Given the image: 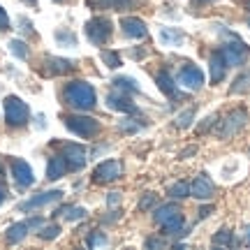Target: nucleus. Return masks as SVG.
<instances>
[{
	"label": "nucleus",
	"mask_w": 250,
	"mask_h": 250,
	"mask_svg": "<svg viewBox=\"0 0 250 250\" xmlns=\"http://www.w3.org/2000/svg\"><path fill=\"white\" fill-rule=\"evenodd\" d=\"M65 102L72 109L79 111H88L95 107V88L86 83V81H72L70 86L65 88Z\"/></svg>",
	"instance_id": "nucleus-1"
},
{
	"label": "nucleus",
	"mask_w": 250,
	"mask_h": 250,
	"mask_svg": "<svg viewBox=\"0 0 250 250\" xmlns=\"http://www.w3.org/2000/svg\"><path fill=\"white\" fill-rule=\"evenodd\" d=\"M153 220L158 225L165 227V234H169V236H179V234H186L183 229V215H181V208L176 204H165L160 206L155 215H153Z\"/></svg>",
	"instance_id": "nucleus-2"
},
{
	"label": "nucleus",
	"mask_w": 250,
	"mask_h": 250,
	"mask_svg": "<svg viewBox=\"0 0 250 250\" xmlns=\"http://www.w3.org/2000/svg\"><path fill=\"white\" fill-rule=\"evenodd\" d=\"M248 123V111L246 109H234L229 111L223 121H218L213 127V134L218 139H232L234 134H239Z\"/></svg>",
	"instance_id": "nucleus-3"
},
{
	"label": "nucleus",
	"mask_w": 250,
	"mask_h": 250,
	"mask_svg": "<svg viewBox=\"0 0 250 250\" xmlns=\"http://www.w3.org/2000/svg\"><path fill=\"white\" fill-rule=\"evenodd\" d=\"M248 54H250L248 44L241 42L236 35H232V42L223 44V49H220V56L225 58L227 67H241L243 62H246V58H248Z\"/></svg>",
	"instance_id": "nucleus-4"
},
{
	"label": "nucleus",
	"mask_w": 250,
	"mask_h": 250,
	"mask_svg": "<svg viewBox=\"0 0 250 250\" xmlns=\"http://www.w3.org/2000/svg\"><path fill=\"white\" fill-rule=\"evenodd\" d=\"M28 116H30V111H28V104L23 100H19L17 95H9V98L5 100V118H7V123L12 125V127L26 125Z\"/></svg>",
	"instance_id": "nucleus-5"
},
{
	"label": "nucleus",
	"mask_w": 250,
	"mask_h": 250,
	"mask_svg": "<svg viewBox=\"0 0 250 250\" xmlns=\"http://www.w3.org/2000/svg\"><path fill=\"white\" fill-rule=\"evenodd\" d=\"M65 127L77 137H83V139H90V137H95L100 132V123L90 116H67L65 118Z\"/></svg>",
	"instance_id": "nucleus-6"
},
{
	"label": "nucleus",
	"mask_w": 250,
	"mask_h": 250,
	"mask_svg": "<svg viewBox=\"0 0 250 250\" xmlns=\"http://www.w3.org/2000/svg\"><path fill=\"white\" fill-rule=\"evenodd\" d=\"M86 37L98 46L104 44L109 37H111V23H109V19H104V17L90 19L88 23H86Z\"/></svg>",
	"instance_id": "nucleus-7"
},
{
	"label": "nucleus",
	"mask_w": 250,
	"mask_h": 250,
	"mask_svg": "<svg viewBox=\"0 0 250 250\" xmlns=\"http://www.w3.org/2000/svg\"><path fill=\"white\" fill-rule=\"evenodd\" d=\"M121 176H123V165L118 160H104L93 171V181L95 183H111V181H118Z\"/></svg>",
	"instance_id": "nucleus-8"
},
{
	"label": "nucleus",
	"mask_w": 250,
	"mask_h": 250,
	"mask_svg": "<svg viewBox=\"0 0 250 250\" xmlns=\"http://www.w3.org/2000/svg\"><path fill=\"white\" fill-rule=\"evenodd\" d=\"M176 81H179L181 86H186L188 90H199L204 86V72L199 70L197 65H183Z\"/></svg>",
	"instance_id": "nucleus-9"
},
{
	"label": "nucleus",
	"mask_w": 250,
	"mask_h": 250,
	"mask_svg": "<svg viewBox=\"0 0 250 250\" xmlns=\"http://www.w3.org/2000/svg\"><path fill=\"white\" fill-rule=\"evenodd\" d=\"M62 158L67 162V169H81L88 162V153L79 144H65L62 146Z\"/></svg>",
	"instance_id": "nucleus-10"
},
{
	"label": "nucleus",
	"mask_w": 250,
	"mask_h": 250,
	"mask_svg": "<svg viewBox=\"0 0 250 250\" xmlns=\"http://www.w3.org/2000/svg\"><path fill=\"white\" fill-rule=\"evenodd\" d=\"M190 195L197 197V199H211V197L215 195V186H213V181H211V176L208 174H199L195 181H192V186H190Z\"/></svg>",
	"instance_id": "nucleus-11"
},
{
	"label": "nucleus",
	"mask_w": 250,
	"mask_h": 250,
	"mask_svg": "<svg viewBox=\"0 0 250 250\" xmlns=\"http://www.w3.org/2000/svg\"><path fill=\"white\" fill-rule=\"evenodd\" d=\"M12 176L19 188H30L35 183V174L30 169V165L23 160H12Z\"/></svg>",
	"instance_id": "nucleus-12"
},
{
	"label": "nucleus",
	"mask_w": 250,
	"mask_h": 250,
	"mask_svg": "<svg viewBox=\"0 0 250 250\" xmlns=\"http://www.w3.org/2000/svg\"><path fill=\"white\" fill-rule=\"evenodd\" d=\"M121 28H123L125 35L132 37V40H146V37H148V28H146V23L137 17L121 19Z\"/></svg>",
	"instance_id": "nucleus-13"
},
{
	"label": "nucleus",
	"mask_w": 250,
	"mask_h": 250,
	"mask_svg": "<svg viewBox=\"0 0 250 250\" xmlns=\"http://www.w3.org/2000/svg\"><path fill=\"white\" fill-rule=\"evenodd\" d=\"M107 104L111 109H116V111H123V114H137V104L127 98V93H123V90H118V88L114 93H109Z\"/></svg>",
	"instance_id": "nucleus-14"
},
{
	"label": "nucleus",
	"mask_w": 250,
	"mask_h": 250,
	"mask_svg": "<svg viewBox=\"0 0 250 250\" xmlns=\"http://www.w3.org/2000/svg\"><path fill=\"white\" fill-rule=\"evenodd\" d=\"M62 197L61 190H51V192H42V195L33 197V199H28V202H23V204L19 206L21 211H30V208H37V206H46L51 204V202H58Z\"/></svg>",
	"instance_id": "nucleus-15"
},
{
	"label": "nucleus",
	"mask_w": 250,
	"mask_h": 250,
	"mask_svg": "<svg viewBox=\"0 0 250 250\" xmlns=\"http://www.w3.org/2000/svg\"><path fill=\"white\" fill-rule=\"evenodd\" d=\"M158 88L165 93V95H169V98H174L176 93H179V83H176V79L171 77L167 70H162L160 74H158Z\"/></svg>",
	"instance_id": "nucleus-16"
},
{
	"label": "nucleus",
	"mask_w": 250,
	"mask_h": 250,
	"mask_svg": "<svg viewBox=\"0 0 250 250\" xmlns=\"http://www.w3.org/2000/svg\"><path fill=\"white\" fill-rule=\"evenodd\" d=\"M225 74H227V62H225V58L218 51V54L211 56V81L220 83L225 79Z\"/></svg>",
	"instance_id": "nucleus-17"
},
{
	"label": "nucleus",
	"mask_w": 250,
	"mask_h": 250,
	"mask_svg": "<svg viewBox=\"0 0 250 250\" xmlns=\"http://www.w3.org/2000/svg\"><path fill=\"white\" fill-rule=\"evenodd\" d=\"M67 171V162H65V158L62 155H54L51 160H49V165H46V179H61L62 174Z\"/></svg>",
	"instance_id": "nucleus-18"
},
{
	"label": "nucleus",
	"mask_w": 250,
	"mask_h": 250,
	"mask_svg": "<svg viewBox=\"0 0 250 250\" xmlns=\"http://www.w3.org/2000/svg\"><path fill=\"white\" fill-rule=\"evenodd\" d=\"M183 40H186V35L179 28H160V42L165 46H179L183 44Z\"/></svg>",
	"instance_id": "nucleus-19"
},
{
	"label": "nucleus",
	"mask_w": 250,
	"mask_h": 250,
	"mask_svg": "<svg viewBox=\"0 0 250 250\" xmlns=\"http://www.w3.org/2000/svg\"><path fill=\"white\" fill-rule=\"evenodd\" d=\"M56 215H62L65 220L74 223V220L86 218V208H81V206H62V208H58V211H56Z\"/></svg>",
	"instance_id": "nucleus-20"
},
{
	"label": "nucleus",
	"mask_w": 250,
	"mask_h": 250,
	"mask_svg": "<svg viewBox=\"0 0 250 250\" xmlns=\"http://www.w3.org/2000/svg\"><path fill=\"white\" fill-rule=\"evenodd\" d=\"M98 9H127L134 5V0H90Z\"/></svg>",
	"instance_id": "nucleus-21"
},
{
	"label": "nucleus",
	"mask_w": 250,
	"mask_h": 250,
	"mask_svg": "<svg viewBox=\"0 0 250 250\" xmlns=\"http://www.w3.org/2000/svg\"><path fill=\"white\" fill-rule=\"evenodd\" d=\"M229 93H232V95H239V93H250V70H246L243 74H239V77L234 79Z\"/></svg>",
	"instance_id": "nucleus-22"
},
{
	"label": "nucleus",
	"mask_w": 250,
	"mask_h": 250,
	"mask_svg": "<svg viewBox=\"0 0 250 250\" xmlns=\"http://www.w3.org/2000/svg\"><path fill=\"white\" fill-rule=\"evenodd\" d=\"M28 229H30V225H28V220L26 223H17V225H12L7 229V241L9 243H19L23 236L28 234Z\"/></svg>",
	"instance_id": "nucleus-23"
},
{
	"label": "nucleus",
	"mask_w": 250,
	"mask_h": 250,
	"mask_svg": "<svg viewBox=\"0 0 250 250\" xmlns=\"http://www.w3.org/2000/svg\"><path fill=\"white\" fill-rule=\"evenodd\" d=\"M46 62L51 65V67H49V74H65V72H70L72 67H74L72 61H62V58H46Z\"/></svg>",
	"instance_id": "nucleus-24"
},
{
	"label": "nucleus",
	"mask_w": 250,
	"mask_h": 250,
	"mask_svg": "<svg viewBox=\"0 0 250 250\" xmlns=\"http://www.w3.org/2000/svg\"><path fill=\"white\" fill-rule=\"evenodd\" d=\"M114 86H116L118 90H123V93H139V90H142L132 77H118V79H114Z\"/></svg>",
	"instance_id": "nucleus-25"
},
{
	"label": "nucleus",
	"mask_w": 250,
	"mask_h": 250,
	"mask_svg": "<svg viewBox=\"0 0 250 250\" xmlns=\"http://www.w3.org/2000/svg\"><path fill=\"white\" fill-rule=\"evenodd\" d=\"M167 195L171 197V199H183V197H188L190 195V186L188 183H174V186H169L167 188Z\"/></svg>",
	"instance_id": "nucleus-26"
},
{
	"label": "nucleus",
	"mask_w": 250,
	"mask_h": 250,
	"mask_svg": "<svg viewBox=\"0 0 250 250\" xmlns=\"http://www.w3.org/2000/svg\"><path fill=\"white\" fill-rule=\"evenodd\" d=\"M213 246H225V248H229L234 246V236L229 229H220V232L213 236Z\"/></svg>",
	"instance_id": "nucleus-27"
},
{
	"label": "nucleus",
	"mask_w": 250,
	"mask_h": 250,
	"mask_svg": "<svg viewBox=\"0 0 250 250\" xmlns=\"http://www.w3.org/2000/svg\"><path fill=\"white\" fill-rule=\"evenodd\" d=\"M9 51L17 56V58H21V61L28 58V46H26V42H21V40H12V42H9Z\"/></svg>",
	"instance_id": "nucleus-28"
},
{
	"label": "nucleus",
	"mask_w": 250,
	"mask_h": 250,
	"mask_svg": "<svg viewBox=\"0 0 250 250\" xmlns=\"http://www.w3.org/2000/svg\"><path fill=\"white\" fill-rule=\"evenodd\" d=\"M100 56H102V61H104V65H107V67H111V70L121 67V56H118L116 51H109V49H104Z\"/></svg>",
	"instance_id": "nucleus-29"
},
{
	"label": "nucleus",
	"mask_w": 250,
	"mask_h": 250,
	"mask_svg": "<svg viewBox=\"0 0 250 250\" xmlns=\"http://www.w3.org/2000/svg\"><path fill=\"white\" fill-rule=\"evenodd\" d=\"M139 127H142V123H139V121L134 123L132 118H125V121H121V123H118V130H121V132H125V134H132V132H137Z\"/></svg>",
	"instance_id": "nucleus-30"
},
{
	"label": "nucleus",
	"mask_w": 250,
	"mask_h": 250,
	"mask_svg": "<svg viewBox=\"0 0 250 250\" xmlns=\"http://www.w3.org/2000/svg\"><path fill=\"white\" fill-rule=\"evenodd\" d=\"M192 118H195V109H186L183 114L176 116V125H179V127H190Z\"/></svg>",
	"instance_id": "nucleus-31"
},
{
	"label": "nucleus",
	"mask_w": 250,
	"mask_h": 250,
	"mask_svg": "<svg viewBox=\"0 0 250 250\" xmlns=\"http://www.w3.org/2000/svg\"><path fill=\"white\" fill-rule=\"evenodd\" d=\"M56 40H58L61 44H65V46H74V44H77V37H74V33H65V30H58V33H56Z\"/></svg>",
	"instance_id": "nucleus-32"
},
{
	"label": "nucleus",
	"mask_w": 250,
	"mask_h": 250,
	"mask_svg": "<svg viewBox=\"0 0 250 250\" xmlns=\"http://www.w3.org/2000/svg\"><path fill=\"white\" fill-rule=\"evenodd\" d=\"M58 232H61V227H58V225H49V227H44V229L40 232V239H56Z\"/></svg>",
	"instance_id": "nucleus-33"
},
{
	"label": "nucleus",
	"mask_w": 250,
	"mask_h": 250,
	"mask_svg": "<svg viewBox=\"0 0 250 250\" xmlns=\"http://www.w3.org/2000/svg\"><path fill=\"white\" fill-rule=\"evenodd\" d=\"M153 204H155V195H153V192H148V195L139 202V208H142V211H146V208H151Z\"/></svg>",
	"instance_id": "nucleus-34"
},
{
	"label": "nucleus",
	"mask_w": 250,
	"mask_h": 250,
	"mask_svg": "<svg viewBox=\"0 0 250 250\" xmlns=\"http://www.w3.org/2000/svg\"><path fill=\"white\" fill-rule=\"evenodd\" d=\"M215 121H218V116H208V118H204V123H202L199 127H197V132H199V134L206 132V130H208L211 125H215Z\"/></svg>",
	"instance_id": "nucleus-35"
},
{
	"label": "nucleus",
	"mask_w": 250,
	"mask_h": 250,
	"mask_svg": "<svg viewBox=\"0 0 250 250\" xmlns=\"http://www.w3.org/2000/svg\"><path fill=\"white\" fill-rule=\"evenodd\" d=\"M88 246H107V236H102V234H93L88 239Z\"/></svg>",
	"instance_id": "nucleus-36"
},
{
	"label": "nucleus",
	"mask_w": 250,
	"mask_h": 250,
	"mask_svg": "<svg viewBox=\"0 0 250 250\" xmlns=\"http://www.w3.org/2000/svg\"><path fill=\"white\" fill-rule=\"evenodd\" d=\"M7 28H9V19L5 14V9L0 7V30H7Z\"/></svg>",
	"instance_id": "nucleus-37"
},
{
	"label": "nucleus",
	"mask_w": 250,
	"mask_h": 250,
	"mask_svg": "<svg viewBox=\"0 0 250 250\" xmlns=\"http://www.w3.org/2000/svg\"><path fill=\"white\" fill-rule=\"evenodd\" d=\"M162 246H165L162 239H148V241H146V248H162Z\"/></svg>",
	"instance_id": "nucleus-38"
},
{
	"label": "nucleus",
	"mask_w": 250,
	"mask_h": 250,
	"mask_svg": "<svg viewBox=\"0 0 250 250\" xmlns=\"http://www.w3.org/2000/svg\"><path fill=\"white\" fill-rule=\"evenodd\" d=\"M107 202H109V206H116L118 202H121V192H111Z\"/></svg>",
	"instance_id": "nucleus-39"
},
{
	"label": "nucleus",
	"mask_w": 250,
	"mask_h": 250,
	"mask_svg": "<svg viewBox=\"0 0 250 250\" xmlns=\"http://www.w3.org/2000/svg\"><path fill=\"white\" fill-rule=\"evenodd\" d=\"M211 211H213V206H204V208L199 211V218H202V220H204V218H208V215H211Z\"/></svg>",
	"instance_id": "nucleus-40"
},
{
	"label": "nucleus",
	"mask_w": 250,
	"mask_h": 250,
	"mask_svg": "<svg viewBox=\"0 0 250 250\" xmlns=\"http://www.w3.org/2000/svg\"><path fill=\"white\" fill-rule=\"evenodd\" d=\"M192 153H197V148H195V146H190V148H186V151L181 153L179 158H188V155H192Z\"/></svg>",
	"instance_id": "nucleus-41"
},
{
	"label": "nucleus",
	"mask_w": 250,
	"mask_h": 250,
	"mask_svg": "<svg viewBox=\"0 0 250 250\" xmlns=\"http://www.w3.org/2000/svg\"><path fill=\"white\" fill-rule=\"evenodd\" d=\"M243 236H246V241L250 243V225H248V227H246V232H243Z\"/></svg>",
	"instance_id": "nucleus-42"
},
{
	"label": "nucleus",
	"mask_w": 250,
	"mask_h": 250,
	"mask_svg": "<svg viewBox=\"0 0 250 250\" xmlns=\"http://www.w3.org/2000/svg\"><path fill=\"white\" fill-rule=\"evenodd\" d=\"M2 199H5V190L0 188V204H2Z\"/></svg>",
	"instance_id": "nucleus-43"
},
{
	"label": "nucleus",
	"mask_w": 250,
	"mask_h": 250,
	"mask_svg": "<svg viewBox=\"0 0 250 250\" xmlns=\"http://www.w3.org/2000/svg\"><path fill=\"white\" fill-rule=\"evenodd\" d=\"M28 5H37V0H26Z\"/></svg>",
	"instance_id": "nucleus-44"
},
{
	"label": "nucleus",
	"mask_w": 250,
	"mask_h": 250,
	"mask_svg": "<svg viewBox=\"0 0 250 250\" xmlns=\"http://www.w3.org/2000/svg\"><path fill=\"white\" fill-rule=\"evenodd\" d=\"M197 2H215V0H197Z\"/></svg>",
	"instance_id": "nucleus-45"
},
{
	"label": "nucleus",
	"mask_w": 250,
	"mask_h": 250,
	"mask_svg": "<svg viewBox=\"0 0 250 250\" xmlns=\"http://www.w3.org/2000/svg\"><path fill=\"white\" fill-rule=\"evenodd\" d=\"M248 26H250V17H248Z\"/></svg>",
	"instance_id": "nucleus-46"
},
{
	"label": "nucleus",
	"mask_w": 250,
	"mask_h": 250,
	"mask_svg": "<svg viewBox=\"0 0 250 250\" xmlns=\"http://www.w3.org/2000/svg\"><path fill=\"white\" fill-rule=\"evenodd\" d=\"M248 7H250V5H248Z\"/></svg>",
	"instance_id": "nucleus-47"
}]
</instances>
